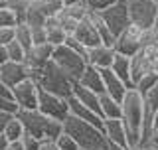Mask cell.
Returning <instances> with one entry per match:
<instances>
[{
	"instance_id": "obj_1",
	"label": "cell",
	"mask_w": 158,
	"mask_h": 150,
	"mask_svg": "<svg viewBox=\"0 0 158 150\" xmlns=\"http://www.w3.org/2000/svg\"><path fill=\"white\" fill-rule=\"evenodd\" d=\"M142 95L136 91L135 87H131L125 95V99L121 101V121L125 124L127 138H128V146L136 148L140 146V138H142Z\"/></svg>"
},
{
	"instance_id": "obj_2",
	"label": "cell",
	"mask_w": 158,
	"mask_h": 150,
	"mask_svg": "<svg viewBox=\"0 0 158 150\" xmlns=\"http://www.w3.org/2000/svg\"><path fill=\"white\" fill-rule=\"evenodd\" d=\"M16 117L22 121L24 131L38 136L40 140H56L63 132V121L49 119L38 109H18Z\"/></svg>"
},
{
	"instance_id": "obj_3",
	"label": "cell",
	"mask_w": 158,
	"mask_h": 150,
	"mask_svg": "<svg viewBox=\"0 0 158 150\" xmlns=\"http://www.w3.org/2000/svg\"><path fill=\"white\" fill-rule=\"evenodd\" d=\"M63 131L71 134L73 140L79 144V148H105L107 144L103 128H99L87 121H81L79 117H75L71 113L63 121Z\"/></svg>"
},
{
	"instance_id": "obj_4",
	"label": "cell",
	"mask_w": 158,
	"mask_h": 150,
	"mask_svg": "<svg viewBox=\"0 0 158 150\" xmlns=\"http://www.w3.org/2000/svg\"><path fill=\"white\" fill-rule=\"evenodd\" d=\"M32 79H36L40 89H46V91L56 93V95H59V97L67 99L69 95L73 93V81L52 61V59H49L42 69L34 71Z\"/></svg>"
},
{
	"instance_id": "obj_5",
	"label": "cell",
	"mask_w": 158,
	"mask_h": 150,
	"mask_svg": "<svg viewBox=\"0 0 158 150\" xmlns=\"http://www.w3.org/2000/svg\"><path fill=\"white\" fill-rule=\"evenodd\" d=\"M52 61L56 63V65L61 69L69 79H71V81H77V79L81 77V73L85 71V67H87L85 56L79 53V52H75V49H71L69 46H65V44L53 48Z\"/></svg>"
},
{
	"instance_id": "obj_6",
	"label": "cell",
	"mask_w": 158,
	"mask_h": 150,
	"mask_svg": "<svg viewBox=\"0 0 158 150\" xmlns=\"http://www.w3.org/2000/svg\"><path fill=\"white\" fill-rule=\"evenodd\" d=\"M38 111L44 113L49 119L65 121L69 117V103L65 97H59L56 93H49L46 89H40L38 95Z\"/></svg>"
},
{
	"instance_id": "obj_7",
	"label": "cell",
	"mask_w": 158,
	"mask_h": 150,
	"mask_svg": "<svg viewBox=\"0 0 158 150\" xmlns=\"http://www.w3.org/2000/svg\"><path fill=\"white\" fill-rule=\"evenodd\" d=\"M127 8H128V16L131 22L136 24L140 28H152L154 26V18L158 12V4L154 0H125Z\"/></svg>"
},
{
	"instance_id": "obj_8",
	"label": "cell",
	"mask_w": 158,
	"mask_h": 150,
	"mask_svg": "<svg viewBox=\"0 0 158 150\" xmlns=\"http://www.w3.org/2000/svg\"><path fill=\"white\" fill-rule=\"evenodd\" d=\"M142 34H144V28H140V26H136V24L131 22L115 38V44H113L115 52L123 53V56H128V57L135 56L138 49L142 48Z\"/></svg>"
},
{
	"instance_id": "obj_9",
	"label": "cell",
	"mask_w": 158,
	"mask_h": 150,
	"mask_svg": "<svg viewBox=\"0 0 158 150\" xmlns=\"http://www.w3.org/2000/svg\"><path fill=\"white\" fill-rule=\"evenodd\" d=\"M99 16L103 18V22L107 24V28L111 30V34L115 38L131 24V16H128V8H127L125 0H117V2L111 4L109 8L101 10Z\"/></svg>"
},
{
	"instance_id": "obj_10",
	"label": "cell",
	"mask_w": 158,
	"mask_h": 150,
	"mask_svg": "<svg viewBox=\"0 0 158 150\" xmlns=\"http://www.w3.org/2000/svg\"><path fill=\"white\" fill-rule=\"evenodd\" d=\"M38 95L40 85L32 77L24 79L12 87V99L18 105V109H38Z\"/></svg>"
},
{
	"instance_id": "obj_11",
	"label": "cell",
	"mask_w": 158,
	"mask_h": 150,
	"mask_svg": "<svg viewBox=\"0 0 158 150\" xmlns=\"http://www.w3.org/2000/svg\"><path fill=\"white\" fill-rule=\"evenodd\" d=\"M52 52H53V46L52 44H34L30 49H26V56H24V63L26 67L30 69V77L34 75V71L42 69L46 63L52 59Z\"/></svg>"
},
{
	"instance_id": "obj_12",
	"label": "cell",
	"mask_w": 158,
	"mask_h": 150,
	"mask_svg": "<svg viewBox=\"0 0 158 150\" xmlns=\"http://www.w3.org/2000/svg\"><path fill=\"white\" fill-rule=\"evenodd\" d=\"M87 14H89V10H87L85 4L81 2V4H73V6H61V10L56 14V18H57L59 26L65 30L67 34H71L73 30H75V26L87 16Z\"/></svg>"
},
{
	"instance_id": "obj_13",
	"label": "cell",
	"mask_w": 158,
	"mask_h": 150,
	"mask_svg": "<svg viewBox=\"0 0 158 150\" xmlns=\"http://www.w3.org/2000/svg\"><path fill=\"white\" fill-rule=\"evenodd\" d=\"M28 77H30V69L26 67L24 61H12V59H8V61H4L0 65V81L4 85H8L10 89Z\"/></svg>"
},
{
	"instance_id": "obj_14",
	"label": "cell",
	"mask_w": 158,
	"mask_h": 150,
	"mask_svg": "<svg viewBox=\"0 0 158 150\" xmlns=\"http://www.w3.org/2000/svg\"><path fill=\"white\" fill-rule=\"evenodd\" d=\"M71 36L75 38L79 44H83L87 49L93 48V46H99V44H103L101 38H99V32H97L95 24H93V20H91V16H89V14L75 26V30L71 32Z\"/></svg>"
},
{
	"instance_id": "obj_15",
	"label": "cell",
	"mask_w": 158,
	"mask_h": 150,
	"mask_svg": "<svg viewBox=\"0 0 158 150\" xmlns=\"http://www.w3.org/2000/svg\"><path fill=\"white\" fill-rule=\"evenodd\" d=\"M117 52L113 46H107V44H99V46H93L87 49V63H91V65H95L99 69L103 67H111L113 65V59H115Z\"/></svg>"
},
{
	"instance_id": "obj_16",
	"label": "cell",
	"mask_w": 158,
	"mask_h": 150,
	"mask_svg": "<svg viewBox=\"0 0 158 150\" xmlns=\"http://www.w3.org/2000/svg\"><path fill=\"white\" fill-rule=\"evenodd\" d=\"M101 75H103V85H105V93L107 95H111V97H115V99H118V101H123L125 99V95H127V91L131 87L123 81L118 75L113 71L111 67H103L101 69Z\"/></svg>"
},
{
	"instance_id": "obj_17",
	"label": "cell",
	"mask_w": 158,
	"mask_h": 150,
	"mask_svg": "<svg viewBox=\"0 0 158 150\" xmlns=\"http://www.w3.org/2000/svg\"><path fill=\"white\" fill-rule=\"evenodd\" d=\"M103 132H105L107 140L123 144V146H128L127 131H125V124H123L121 119H105V121H103Z\"/></svg>"
},
{
	"instance_id": "obj_18",
	"label": "cell",
	"mask_w": 158,
	"mask_h": 150,
	"mask_svg": "<svg viewBox=\"0 0 158 150\" xmlns=\"http://www.w3.org/2000/svg\"><path fill=\"white\" fill-rule=\"evenodd\" d=\"M77 83H81L83 87H87V89H91V91H95V93H105V85H103V75H101V69L95 67V65H91V63H87V67H85V71L81 73V77L77 79Z\"/></svg>"
},
{
	"instance_id": "obj_19",
	"label": "cell",
	"mask_w": 158,
	"mask_h": 150,
	"mask_svg": "<svg viewBox=\"0 0 158 150\" xmlns=\"http://www.w3.org/2000/svg\"><path fill=\"white\" fill-rule=\"evenodd\" d=\"M71 95L77 99L79 103H83L85 107L93 109L95 113L101 115V107H99V93L91 91V89H87V87H83V85L77 83V81H73V93Z\"/></svg>"
},
{
	"instance_id": "obj_20",
	"label": "cell",
	"mask_w": 158,
	"mask_h": 150,
	"mask_svg": "<svg viewBox=\"0 0 158 150\" xmlns=\"http://www.w3.org/2000/svg\"><path fill=\"white\" fill-rule=\"evenodd\" d=\"M65 38H67V32L59 26L57 18L48 16V20H46V40H48V44H52L53 48L61 46V44L65 42Z\"/></svg>"
},
{
	"instance_id": "obj_21",
	"label": "cell",
	"mask_w": 158,
	"mask_h": 150,
	"mask_svg": "<svg viewBox=\"0 0 158 150\" xmlns=\"http://www.w3.org/2000/svg\"><path fill=\"white\" fill-rule=\"evenodd\" d=\"M99 107L103 119H121V101L107 93L99 95Z\"/></svg>"
},
{
	"instance_id": "obj_22",
	"label": "cell",
	"mask_w": 158,
	"mask_h": 150,
	"mask_svg": "<svg viewBox=\"0 0 158 150\" xmlns=\"http://www.w3.org/2000/svg\"><path fill=\"white\" fill-rule=\"evenodd\" d=\"M111 69L115 71L118 77L125 81L128 87H132V83H131V57L128 56H123V53H117L115 59H113V65Z\"/></svg>"
},
{
	"instance_id": "obj_23",
	"label": "cell",
	"mask_w": 158,
	"mask_h": 150,
	"mask_svg": "<svg viewBox=\"0 0 158 150\" xmlns=\"http://www.w3.org/2000/svg\"><path fill=\"white\" fill-rule=\"evenodd\" d=\"M14 40L22 46L24 49H30L34 46V40H32V30L26 22H20L14 26Z\"/></svg>"
},
{
	"instance_id": "obj_24",
	"label": "cell",
	"mask_w": 158,
	"mask_h": 150,
	"mask_svg": "<svg viewBox=\"0 0 158 150\" xmlns=\"http://www.w3.org/2000/svg\"><path fill=\"white\" fill-rule=\"evenodd\" d=\"M28 4L40 8L46 16H56V14L61 10V0H28Z\"/></svg>"
},
{
	"instance_id": "obj_25",
	"label": "cell",
	"mask_w": 158,
	"mask_h": 150,
	"mask_svg": "<svg viewBox=\"0 0 158 150\" xmlns=\"http://www.w3.org/2000/svg\"><path fill=\"white\" fill-rule=\"evenodd\" d=\"M24 132H26V131H24V124H22V121H20L16 115H14V117L8 121L6 128H4V136H6L8 140L12 142V140H20Z\"/></svg>"
},
{
	"instance_id": "obj_26",
	"label": "cell",
	"mask_w": 158,
	"mask_h": 150,
	"mask_svg": "<svg viewBox=\"0 0 158 150\" xmlns=\"http://www.w3.org/2000/svg\"><path fill=\"white\" fill-rule=\"evenodd\" d=\"M156 83H158V69H152V71H146V73L135 83V89L142 95V93H146L148 89H152Z\"/></svg>"
},
{
	"instance_id": "obj_27",
	"label": "cell",
	"mask_w": 158,
	"mask_h": 150,
	"mask_svg": "<svg viewBox=\"0 0 158 150\" xmlns=\"http://www.w3.org/2000/svg\"><path fill=\"white\" fill-rule=\"evenodd\" d=\"M6 52H8V59H12V61H24L26 49L20 46L16 40H12L10 44H6Z\"/></svg>"
},
{
	"instance_id": "obj_28",
	"label": "cell",
	"mask_w": 158,
	"mask_h": 150,
	"mask_svg": "<svg viewBox=\"0 0 158 150\" xmlns=\"http://www.w3.org/2000/svg\"><path fill=\"white\" fill-rule=\"evenodd\" d=\"M56 144L59 146V150H81V148H79V144L73 140V136H71V134H67L65 131L56 138Z\"/></svg>"
},
{
	"instance_id": "obj_29",
	"label": "cell",
	"mask_w": 158,
	"mask_h": 150,
	"mask_svg": "<svg viewBox=\"0 0 158 150\" xmlns=\"http://www.w3.org/2000/svg\"><path fill=\"white\" fill-rule=\"evenodd\" d=\"M18 24V18H16V12H14L10 6H4L0 8V28L2 26H16Z\"/></svg>"
},
{
	"instance_id": "obj_30",
	"label": "cell",
	"mask_w": 158,
	"mask_h": 150,
	"mask_svg": "<svg viewBox=\"0 0 158 150\" xmlns=\"http://www.w3.org/2000/svg\"><path fill=\"white\" fill-rule=\"evenodd\" d=\"M20 142H22L24 150H40V144H42V140H40L38 136H34V134H30V132H24L22 138H20Z\"/></svg>"
},
{
	"instance_id": "obj_31",
	"label": "cell",
	"mask_w": 158,
	"mask_h": 150,
	"mask_svg": "<svg viewBox=\"0 0 158 150\" xmlns=\"http://www.w3.org/2000/svg\"><path fill=\"white\" fill-rule=\"evenodd\" d=\"M117 0H83V4L87 6V10L91 12H101V10L109 8L111 4H115Z\"/></svg>"
},
{
	"instance_id": "obj_32",
	"label": "cell",
	"mask_w": 158,
	"mask_h": 150,
	"mask_svg": "<svg viewBox=\"0 0 158 150\" xmlns=\"http://www.w3.org/2000/svg\"><path fill=\"white\" fill-rule=\"evenodd\" d=\"M32 30V40H34V44H46L48 40H46V26H34V28H30Z\"/></svg>"
},
{
	"instance_id": "obj_33",
	"label": "cell",
	"mask_w": 158,
	"mask_h": 150,
	"mask_svg": "<svg viewBox=\"0 0 158 150\" xmlns=\"http://www.w3.org/2000/svg\"><path fill=\"white\" fill-rule=\"evenodd\" d=\"M63 44L69 46L71 49H75V52H79V53H83V56H87V48L83 46V44H79L77 40L71 36V34H67V38H65V42H63Z\"/></svg>"
},
{
	"instance_id": "obj_34",
	"label": "cell",
	"mask_w": 158,
	"mask_h": 150,
	"mask_svg": "<svg viewBox=\"0 0 158 150\" xmlns=\"http://www.w3.org/2000/svg\"><path fill=\"white\" fill-rule=\"evenodd\" d=\"M14 40V26H2L0 28V44L6 46Z\"/></svg>"
},
{
	"instance_id": "obj_35",
	"label": "cell",
	"mask_w": 158,
	"mask_h": 150,
	"mask_svg": "<svg viewBox=\"0 0 158 150\" xmlns=\"http://www.w3.org/2000/svg\"><path fill=\"white\" fill-rule=\"evenodd\" d=\"M0 109L2 111H8V113H18V105L14 103V99H8V97H2L0 95Z\"/></svg>"
},
{
	"instance_id": "obj_36",
	"label": "cell",
	"mask_w": 158,
	"mask_h": 150,
	"mask_svg": "<svg viewBox=\"0 0 158 150\" xmlns=\"http://www.w3.org/2000/svg\"><path fill=\"white\" fill-rule=\"evenodd\" d=\"M12 117H14V113H8V111H2V109H0V132H4V128H6V124Z\"/></svg>"
},
{
	"instance_id": "obj_37",
	"label": "cell",
	"mask_w": 158,
	"mask_h": 150,
	"mask_svg": "<svg viewBox=\"0 0 158 150\" xmlns=\"http://www.w3.org/2000/svg\"><path fill=\"white\" fill-rule=\"evenodd\" d=\"M40 150H59V146L56 144V140H42Z\"/></svg>"
},
{
	"instance_id": "obj_38",
	"label": "cell",
	"mask_w": 158,
	"mask_h": 150,
	"mask_svg": "<svg viewBox=\"0 0 158 150\" xmlns=\"http://www.w3.org/2000/svg\"><path fill=\"white\" fill-rule=\"evenodd\" d=\"M105 150H132V148H128V146H123V144H117V142H111V140H107V144H105Z\"/></svg>"
},
{
	"instance_id": "obj_39",
	"label": "cell",
	"mask_w": 158,
	"mask_h": 150,
	"mask_svg": "<svg viewBox=\"0 0 158 150\" xmlns=\"http://www.w3.org/2000/svg\"><path fill=\"white\" fill-rule=\"evenodd\" d=\"M0 95H2V97H8V99H12V89H10L8 85H4L2 81H0Z\"/></svg>"
},
{
	"instance_id": "obj_40",
	"label": "cell",
	"mask_w": 158,
	"mask_h": 150,
	"mask_svg": "<svg viewBox=\"0 0 158 150\" xmlns=\"http://www.w3.org/2000/svg\"><path fill=\"white\" fill-rule=\"evenodd\" d=\"M4 61H8V52H6V46L0 44V65H2Z\"/></svg>"
},
{
	"instance_id": "obj_41",
	"label": "cell",
	"mask_w": 158,
	"mask_h": 150,
	"mask_svg": "<svg viewBox=\"0 0 158 150\" xmlns=\"http://www.w3.org/2000/svg\"><path fill=\"white\" fill-rule=\"evenodd\" d=\"M8 150H24V146L20 140H12V142H8Z\"/></svg>"
},
{
	"instance_id": "obj_42",
	"label": "cell",
	"mask_w": 158,
	"mask_h": 150,
	"mask_svg": "<svg viewBox=\"0 0 158 150\" xmlns=\"http://www.w3.org/2000/svg\"><path fill=\"white\" fill-rule=\"evenodd\" d=\"M8 138L4 136V132H0V150H8Z\"/></svg>"
},
{
	"instance_id": "obj_43",
	"label": "cell",
	"mask_w": 158,
	"mask_h": 150,
	"mask_svg": "<svg viewBox=\"0 0 158 150\" xmlns=\"http://www.w3.org/2000/svg\"><path fill=\"white\" fill-rule=\"evenodd\" d=\"M83 0H61L63 6H73V4H81Z\"/></svg>"
},
{
	"instance_id": "obj_44",
	"label": "cell",
	"mask_w": 158,
	"mask_h": 150,
	"mask_svg": "<svg viewBox=\"0 0 158 150\" xmlns=\"http://www.w3.org/2000/svg\"><path fill=\"white\" fill-rule=\"evenodd\" d=\"M152 142H158V128L154 131V134H152V138H150V142H148V144H152Z\"/></svg>"
},
{
	"instance_id": "obj_45",
	"label": "cell",
	"mask_w": 158,
	"mask_h": 150,
	"mask_svg": "<svg viewBox=\"0 0 158 150\" xmlns=\"http://www.w3.org/2000/svg\"><path fill=\"white\" fill-rule=\"evenodd\" d=\"M154 32H158V12H156V18H154V26H152Z\"/></svg>"
},
{
	"instance_id": "obj_46",
	"label": "cell",
	"mask_w": 158,
	"mask_h": 150,
	"mask_svg": "<svg viewBox=\"0 0 158 150\" xmlns=\"http://www.w3.org/2000/svg\"><path fill=\"white\" fill-rule=\"evenodd\" d=\"M148 148H152V150H158V142H152V144H146Z\"/></svg>"
},
{
	"instance_id": "obj_47",
	"label": "cell",
	"mask_w": 158,
	"mask_h": 150,
	"mask_svg": "<svg viewBox=\"0 0 158 150\" xmlns=\"http://www.w3.org/2000/svg\"><path fill=\"white\" fill-rule=\"evenodd\" d=\"M158 128V111H156V115H154V131Z\"/></svg>"
},
{
	"instance_id": "obj_48",
	"label": "cell",
	"mask_w": 158,
	"mask_h": 150,
	"mask_svg": "<svg viewBox=\"0 0 158 150\" xmlns=\"http://www.w3.org/2000/svg\"><path fill=\"white\" fill-rule=\"evenodd\" d=\"M132 150H152V148H148V146H136V148H132Z\"/></svg>"
},
{
	"instance_id": "obj_49",
	"label": "cell",
	"mask_w": 158,
	"mask_h": 150,
	"mask_svg": "<svg viewBox=\"0 0 158 150\" xmlns=\"http://www.w3.org/2000/svg\"><path fill=\"white\" fill-rule=\"evenodd\" d=\"M81 150H105V148H81Z\"/></svg>"
},
{
	"instance_id": "obj_50",
	"label": "cell",
	"mask_w": 158,
	"mask_h": 150,
	"mask_svg": "<svg viewBox=\"0 0 158 150\" xmlns=\"http://www.w3.org/2000/svg\"><path fill=\"white\" fill-rule=\"evenodd\" d=\"M154 2H156V4H158V0H154Z\"/></svg>"
}]
</instances>
